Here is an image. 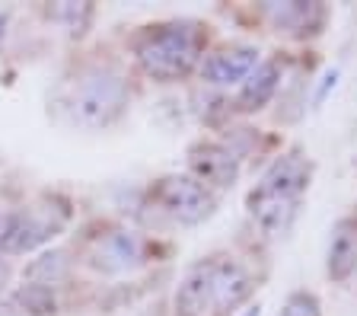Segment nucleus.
I'll use <instances>...</instances> for the list:
<instances>
[{"mask_svg": "<svg viewBox=\"0 0 357 316\" xmlns=\"http://www.w3.org/2000/svg\"><path fill=\"white\" fill-rule=\"evenodd\" d=\"M204 32L198 23H163L150 26L137 42V61L153 80H178L201 61Z\"/></svg>", "mask_w": 357, "mask_h": 316, "instance_id": "nucleus-1", "label": "nucleus"}, {"mask_svg": "<svg viewBox=\"0 0 357 316\" xmlns=\"http://www.w3.org/2000/svg\"><path fill=\"white\" fill-rule=\"evenodd\" d=\"M70 119L80 128H109L125 115L128 109V83L109 64H96L86 68L80 77L74 80L70 90Z\"/></svg>", "mask_w": 357, "mask_h": 316, "instance_id": "nucleus-2", "label": "nucleus"}, {"mask_svg": "<svg viewBox=\"0 0 357 316\" xmlns=\"http://www.w3.org/2000/svg\"><path fill=\"white\" fill-rule=\"evenodd\" d=\"M70 220V208L61 198H45L26 211H16L10 218V234L0 253H29V249L58 236Z\"/></svg>", "mask_w": 357, "mask_h": 316, "instance_id": "nucleus-3", "label": "nucleus"}, {"mask_svg": "<svg viewBox=\"0 0 357 316\" xmlns=\"http://www.w3.org/2000/svg\"><path fill=\"white\" fill-rule=\"evenodd\" d=\"M153 202L178 224H201L214 211V195L192 176H166L153 186Z\"/></svg>", "mask_w": 357, "mask_h": 316, "instance_id": "nucleus-4", "label": "nucleus"}, {"mask_svg": "<svg viewBox=\"0 0 357 316\" xmlns=\"http://www.w3.org/2000/svg\"><path fill=\"white\" fill-rule=\"evenodd\" d=\"M144 259H147V243H144L141 234H134V230H109L86 253V265L102 271V275L134 271L137 265H144Z\"/></svg>", "mask_w": 357, "mask_h": 316, "instance_id": "nucleus-5", "label": "nucleus"}, {"mask_svg": "<svg viewBox=\"0 0 357 316\" xmlns=\"http://www.w3.org/2000/svg\"><path fill=\"white\" fill-rule=\"evenodd\" d=\"M188 166L198 182H211L217 188H227L236 182L239 176V157L223 147V144H214V141H201L195 144L188 151Z\"/></svg>", "mask_w": 357, "mask_h": 316, "instance_id": "nucleus-6", "label": "nucleus"}, {"mask_svg": "<svg viewBox=\"0 0 357 316\" xmlns=\"http://www.w3.org/2000/svg\"><path fill=\"white\" fill-rule=\"evenodd\" d=\"M259 68V52L249 45H227L204 61V80L214 86L245 83V77Z\"/></svg>", "mask_w": 357, "mask_h": 316, "instance_id": "nucleus-7", "label": "nucleus"}, {"mask_svg": "<svg viewBox=\"0 0 357 316\" xmlns=\"http://www.w3.org/2000/svg\"><path fill=\"white\" fill-rule=\"evenodd\" d=\"M208 278H211V307L217 310H233L252 291V281L243 271V265L230 262V259L208 262Z\"/></svg>", "mask_w": 357, "mask_h": 316, "instance_id": "nucleus-8", "label": "nucleus"}, {"mask_svg": "<svg viewBox=\"0 0 357 316\" xmlns=\"http://www.w3.org/2000/svg\"><path fill=\"white\" fill-rule=\"evenodd\" d=\"M306 186H310V163H306V157L297 151L278 157L275 163H271V170H268L259 182V188L284 195V198H294V202H300Z\"/></svg>", "mask_w": 357, "mask_h": 316, "instance_id": "nucleus-9", "label": "nucleus"}, {"mask_svg": "<svg viewBox=\"0 0 357 316\" xmlns=\"http://www.w3.org/2000/svg\"><path fill=\"white\" fill-rule=\"evenodd\" d=\"M297 204L300 202H294V198L265 192V188H259V186L249 192V214H252L255 224H259L268 236L287 230L290 220H294V214H297Z\"/></svg>", "mask_w": 357, "mask_h": 316, "instance_id": "nucleus-10", "label": "nucleus"}, {"mask_svg": "<svg viewBox=\"0 0 357 316\" xmlns=\"http://www.w3.org/2000/svg\"><path fill=\"white\" fill-rule=\"evenodd\" d=\"M265 16L278 32H316L326 13L319 3H265Z\"/></svg>", "mask_w": 357, "mask_h": 316, "instance_id": "nucleus-11", "label": "nucleus"}, {"mask_svg": "<svg viewBox=\"0 0 357 316\" xmlns=\"http://www.w3.org/2000/svg\"><path fill=\"white\" fill-rule=\"evenodd\" d=\"M357 269V227L351 220H342L335 227L332 243H328V275L335 281H348Z\"/></svg>", "mask_w": 357, "mask_h": 316, "instance_id": "nucleus-12", "label": "nucleus"}, {"mask_svg": "<svg viewBox=\"0 0 357 316\" xmlns=\"http://www.w3.org/2000/svg\"><path fill=\"white\" fill-rule=\"evenodd\" d=\"M211 307V278L208 265H198L185 275V281L178 285L176 294V310L178 316H204Z\"/></svg>", "mask_w": 357, "mask_h": 316, "instance_id": "nucleus-13", "label": "nucleus"}, {"mask_svg": "<svg viewBox=\"0 0 357 316\" xmlns=\"http://www.w3.org/2000/svg\"><path fill=\"white\" fill-rule=\"evenodd\" d=\"M278 80H281V68H278V61H265V64H259L252 74L245 77L243 93H239V105H243L245 112L261 109L268 99L275 96Z\"/></svg>", "mask_w": 357, "mask_h": 316, "instance_id": "nucleus-14", "label": "nucleus"}, {"mask_svg": "<svg viewBox=\"0 0 357 316\" xmlns=\"http://www.w3.org/2000/svg\"><path fill=\"white\" fill-rule=\"evenodd\" d=\"M67 269H70V262H67V253L54 249V253H45V256H38L36 262L26 269V278H29V285L52 287V285H58V281L64 278Z\"/></svg>", "mask_w": 357, "mask_h": 316, "instance_id": "nucleus-15", "label": "nucleus"}, {"mask_svg": "<svg viewBox=\"0 0 357 316\" xmlns=\"http://www.w3.org/2000/svg\"><path fill=\"white\" fill-rule=\"evenodd\" d=\"M16 303L32 316H52L54 307H58L52 287H42V285H22L20 294H16Z\"/></svg>", "mask_w": 357, "mask_h": 316, "instance_id": "nucleus-16", "label": "nucleus"}, {"mask_svg": "<svg viewBox=\"0 0 357 316\" xmlns=\"http://www.w3.org/2000/svg\"><path fill=\"white\" fill-rule=\"evenodd\" d=\"M281 316H322V310H319V301L310 291H294L284 301Z\"/></svg>", "mask_w": 357, "mask_h": 316, "instance_id": "nucleus-17", "label": "nucleus"}, {"mask_svg": "<svg viewBox=\"0 0 357 316\" xmlns=\"http://www.w3.org/2000/svg\"><path fill=\"white\" fill-rule=\"evenodd\" d=\"M52 16L54 20H67V26H70V32H77L80 36L83 32V26H86V20H89V7L86 3H61L58 10H52Z\"/></svg>", "mask_w": 357, "mask_h": 316, "instance_id": "nucleus-18", "label": "nucleus"}, {"mask_svg": "<svg viewBox=\"0 0 357 316\" xmlns=\"http://www.w3.org/2000/svg\"><path fill=\"white\" fill-rule=\"evenodd\" d=\"M7 278H10V265H7V259H0V291L7 287Z\"/></svg>", "mask_w": 357, "mask_h": 316, "instance_id": "nucleus-19", "label": "nucleus"}, {"mask_svg": "<svg viewBox=\"0 0 357 316\" xmlns=\"http://www.w3.org/2000/svg\"><path fill=\"white\" fill-rule=\"evenodd\" d=\"M245 316H261V307H252V310H249V313H245Z\"/></svg>", "mask_w": 357, "mask_h": 316, "instance_id": "nucleus-20", "label": "nucleus"}]
</instances>
